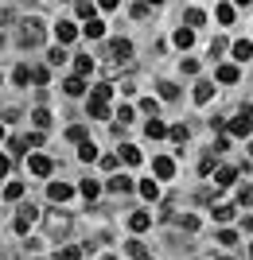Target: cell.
Wrapping results in <instances>:
<instances>
[{
	"mask_svg": "<svg viewBox=\"0 0 253 260\" xmlns=\"http://www.w3.org/2000/svg\"><path fill=\"white\" fill-rule=\"evenodd\" d=\"M109 98L113 86H94V93H90V117L94 120H109Z\"/></svg>",
	"mask_w": 253,
	"mask_h": 260,
	"instance_id": "obj_1",
	"label": "cell"
},
{
	"mask_svg": "<svg viewBox=\"0 0 253 260\" xmlns=\"http://www.w3.org/2000/svg\"><path fill=\"white\" fill-rule=\"evenodd\" d=\"M47 39V27H43V20H23L20 23V47H39Z\"/></svg>",
	"mask_w": 253,
	"mask_h": 260,
	"instance_id": "obj_2",
	"label": "cell"
},
{
	"mask_svg": "<svg viewBox=\"0 0 253 260\" xmlns=\"http://www.w3.org/2000/svg\"><path fill=\"white\" fill-rule=\"evenodd\" d=\"M109 54H113V70H117V66H129L132 43H129V39H113V43H109Z\"/></svg>",
	"mask_w": 253,
	"mask_h": 260,
	"instance_id": "obj_3",
	"label": "cell"
},
{
	"mask_svg": "<svg viewBox=\"0 0 253 260\" xmlns=\"http://www.w3.org/2000/svg\"><path fill=\"white\" fill-rule=\"evenodd\" d=\"M230 132H234V136H249V132H253V109H242V113L230 120Z\"/></svg>",
	"mask_w": 253,
	"mask_h": 260,
	"instance_id": "obj_4",
	"label": "cell"
},
{
	"mask_svg": "<svg viewBox=\"0 0 253 260\" xmlns=\"http://www.w3.org/2000/svg\"><path fill=\"white\" fill-rule=\"evenodd\" d=\"M35 217H39V210H35L32 202H27V206L20 210V217H16V233H27V229L35 225Z\"/></svg>",
	"mask_w": 253,
	"mask_h": 260,
	"instance_id": "obj_5",
	"label": "cell"
},
{
	"mask_svg": "<svg viewBox=\"0 0 253 260\" xmlns=\"http://www.w3.org/2000/svg\"><path fill=\"white\" fill-rule=\"evenodd\" d=\"M27 167H32V175H39V179H47V175L55 171V163L47 159V155H32V159H27Z\"/></svg>",
	"mask_w": 253,
	"mask_h": 260,
	"instance_id": "obj_6",
	"label": "cell"
},
{
	"mask_svg": "<svg viewBox=\"0 0 253 260\" xmlns=\"http://www.w3.org/2000/svg\"><path fill=\"white\" fill-rule=\"evenodd\" d=\"M47 194H51V202H70L74 186H66V183H51V186H47Z\"/></svg>",
	"mask_w": 253,
	"mask_h": 260,
	"instance_id": "obj_7",
	"label": "cell"
},
{
	"mask_svg": "<svg viewBox=\"0 0 253 260\" xmlns=\"http://www.w3.org/2000/svg\"><path fill=\"white\" fill-rule=\"evenodd\" d=\"M152 171H156V179H172V175H176V163L167 159V155H160V159H152Z\"/></svg>",
	"mask_w": 253,
	"mask_h": 260,
	"instance_id": "obj_8",
	"label": "cell"
},
{
	"mask_svg": "<svg viewBox=\"0 0 253 260\" xmlns=\"http://www.w3.org/2000/svg\"><path fill=\"white\" fill-rule=\"evenodd\" d=\"M105 186H109L113 194H129V190H132V179H129V175H113Z\"/></svg>",
	"mask_w": 253,
	"mask_h": 260,
	"instance_id": "obj_9",
	"label": "cell"
},
{
	"mask_svg": "<svg viewBox=\"0 0 253 260\" xmlns=\"http://www.w3.org/2000/svg\"><path fill=\"white\" fill-rule=\"evenodd\" d=\"M144 132H148V140H164V136H167V124H164V120H148V124H144Z\"/></svg>",
	"mask_w": 253,
	"mask_h": 260,
	"instance_id": "obj_10",
	"label": "cell"
},
{
	"mask_svg": "<svg viewBox=\"0 0 253 260\" xmlns=\"http://www.w3.org/2000/svg\"><path fill=\"white\" fill-rule=\"evenodd\" d=\"M230 51H234V58H238V62H245V58H253V43H249V39H238V43H234Z\"/></svg>",
	"mask_w": 253,
	"mask_h": 260,
	"instance_id": "obj_11",
	"label": "cell"
},
{
	"mask_svg": "<svg viewBox=\"0 0 253 260\" xmlns=\"http://www.w3.org/2000/svg\"><path fill=\"white\" fill-rule=\"evenodd\" d=\"M63 89L70 93V98H82V93H86V78H78V74H74V78H66V86H63Z\"/></svg>",
	"mask_w": 253,
	"mask_h": 260,
	"instance_id": "obj_12",
	"label": "cell"
},
{
	"mask_svg": "<svg viewBox=\"0 0 253 260\" xmlns=\"http://www.w3.org/2000/svg\"><path fill=\"white\" fill-rule=\"evenodd\" d=\"M148 225H152V217H148V214H140V210H136V214L129 217V229H132V233H144Z\"/></svg>",
	"mask_w": 253,
	"mask_h": 260,
	"instance_id": "obj_13",
	"label": "cell"
},
{
	"mask_svg": "<svg viewBox=\"0 0 253 260\" xmlns=\"http://www.w3.org/2000/svg\"><path fill=\"white\" fill-rule=\"evenodd\" d=\"M125 249H129V256H132V260H152V252H148V245H140V241H129Z\"/></svg>",
	"mask_w": 253,
	"mask_h": 260,
	"instance_id": "obj_14",
	"label": "cell"
},
{
	"mask_svg": "<svg viewBox=\"0 0 253 260\" xmlns=\"http://www.w3.org/2000/svg\"><path fill=\"white\" fill-rule=\"evenodd\" d=\"M121 159L129 163V167H136V163H140V148H136V144H121Z\"/></svg>",
	"mask_w": 253,
	"mask_h": 260,
	"instance_id": "obj_15",
	"label": "cell"
},
{
	"mask_svg": "<svg viewBox=\"0 0 253 260\" xmlns=\"http://www.w3.org/2000/svg\"><path fill=\"white\" fill-rule=\"evenodd\" d=\"M234 179H238V171H234V167H218V171H214V186H230Z\"/></svg>",
	"mask_w": 253,
	"mask_h": 260,
	"instance_id": "obj_16",
	"label": "cell"
},
{
	"mask_svg": "<svg viewBox=\"0 0 253 260\" xmlns=\"http://www.w3.org/2000/svg\"><path fill=\"white\" fill-rule=\"evenodd\" d=\"M222 82V86H234L238 82V66H218V74H214Z\"/></svg>",
	"mask_w": 253,
	"mask_h": 260,
	"instance_id": "obj_17",
	"label": "cell"
},
{
	"mask_svg": "<svg viewBox=\"0 0 253 260\" xmlns=\"http://www.w3.org/2000/svg\"><path fill=\"white\" fill-rule=\"evenodd\" d=\"M55 31H59V43H70V39H74V35H78V27H74V23H70V20H63V23H59V27H55Z\"/></svg>",
	"mask_w": 253,
	"mask_h": 260,
	"instance_id": "obj_18",
	"label": "cell"
},
{
	"mask_svg": "<svg viewBox=\"0 0 253 260\" xmlns=\"http://www.w3.org/2000/svg\"><path fill=\"white\" fill-rule=\"evenodd\" d=\"M32 120H35V128H39V132H47V128H51V113H47L43 105H39V109L32 113Z\"/></svg>",
	"mask_w": 253,
	"mask_h": 260,
	"instance_id": "obj_19",
	"label": "cell"
},
{
	"mask_svg": "<svg viewBox=\"0 0 253 260\" xmlns=\"http://www.w3.org/2000/svg\"><path fill=\"white\" fill-rule=\"evenodd\" d=\"M78 194L86 198V202H94V198H98V194H101V186H98V183H94V179H86V183L78 186Z\"/></svg>",
	"mask_w": 253,
	"mask_h": 260,
	"instance_id": "obj_20",
	"label": "cell"
},
{
	"mask_svg": "<svg viewBox=\"0 0 253 260\" xmlns=\"http://www.w3.org/2000/svg\"><path fill=\"white\" fill-rule=\"evenodd\" d=\"M191 43H195V31H191V27H179V31H176V47H179V51H187Z\"/></svg>",
	"mask_w": 253,
	"mask_h": 260,
	"instance_id": "obj_21",
	"label": "cell"
},
{
	"mask_svg": "<svg viewBox=\"0 0 253 260\" xmlns=\"http://www.w3.org/2000/svg\"><path fill=\"white\" fill-rule=\"evenodd\" d=\"M210 98H214V86H210V82H199V86H195V101H199V105H207Z\"/></svg>",
	"mask_w": 253,
	"mask_h": 260,
	"instance_id": "obj_22",
	"label": "cell"
},
{
	"mask_svg": "<svg viewBox=\"0 0 253 260\" xmlns=\"http://www.w3.org/2000/svg\"><path fill=\"white\" fill-rule=\"evenodd\" d=\"M78 159H82V163H94V159H98V148H94L90 140H82V148H78Z\"/></svg>",
	"mask_w": 253,
	"mask_h": 260,
	"instance_id": "obj_23",
	"label": "cell"
},
{
	"mask_svg": "<svg viewBox=\"0 0 253 260\" xmlns=\"http://www.w3.org/2000/svg\"><path fill=\"white\" fill-rule=\"evenodd\" d=\"M86 35H90V39H101V35H105V23L90 16V20H86Z\"/></svg>",
	"mask_w": 253,
	"mask_h": 260,
	"instance_id": "obj_24",
	"label": "cell"
},
{
	"mask_svg": "<svg viewBox=\"0 0 253 260\" xmlns=\"http://www.w3.org/2000/svg\"><path fill=\"white\" fill-rule=\"evenodd\" d=\"M74 74H78V78L94 74V58H74Z\"/></svg>",
	"mask_w": 253,
	"mask_h": 260,
	"instance_id": "obj_25",
	"label": "cell"
},
{
	"mask_svg": "<svg viewBox=\"0 0 253 260\" xmlns=\"http://www.w3.org/2000/svg\"><path fill=\"white\" fill-rule=\"evenodd\" d=\"M167 136H172L176 144H187V136H191V132H187V124H176V128H167Z\"/></svg>",
	"mask_w": 253,
	"mask_h": 260,
	"instance_id": "obj_26",
	"label": "cell"
},
{
	"mask_svg": "<svg viewBox=\"0 0 253 260\" xmlns=\"http://www.w3.org/2000/svg\"><path fill=\"white\" fill-rule=\"evenodd\" d=\"M156 89H160V98H164V101H176V98H179V89L172 86V82H160Z\"/></svg>",
	"mask_w": 253,
	"mask_h": 260,
	"instance_id": "obj_27",
	"label": "cell"
},
{
	"mask_svg": "<svg viewBox=\"0 0 253 260\" xmlns=\"http://www.w3.org/2000/svg\"><path fill=\"white\" fill-rule=\"evenodd\" d=\"M203 23H207V16H203L199 8H191L187 12V27H203Z\"/></svg>",
	"mask_w": 253,
	"mask_h": 260,
	"instance_id": "obj_28",
	"label": "cell"
},
{
	"mask_svg": "<svg viewBox=\"0 0 253 260\" xmlns=\"http://www.w3.org/2000/svg\"><path fill=\"white\" fill-rule=\"evenodd\" d=\"M4 198H12V202L23 198V183H8V186H4Z\"/></svg>",
	"mask_w": 253,
	"mask_h": 260,
	"instance_id": "obj_29",
	"label": "cell"
},
{
	"mask_svg": "<svg viewBox=\"0 0 253 260\" xmlns=\"http://www.w3.org/2000/svg\"><path fill=\"white\" fill-rule=\"evenodd\" d=\"M230 217H234V206H226V202L214 206V221H230Z\"/></svg>",
	"mask_w": 253,
	"mask_h": 260,
	"instance_id": "obj_30",
	"label": "cell"
},
{
	"mask_svg": "<svg viewBox=\"0 0 253 260\" xmlns=\"http://www.w3.org/2000/svg\"><path fill=\"white\" fill-rule=\"evenodd\" d=\"M16 86H27V82H32V70H27V66H16Z\"/></svg>",
	"mask_w": 253,
	"mask_h": 260,
	"instance_id": "obj_31",
	"label": "cell"
},
{
	"mask_svg": "<svg viewBox=\"0 0 253 260\" xmlns=\"http://www.w3.org/2000/svg\"><path fill=\"white\" fill-rule=\"evenodd\" d=\"M140 194L156 202V198H160V186H156V183H140Z\"/></svg>",
	"mask_w": 253,
	"mask_h": 260,
	"instance_id": "obj_32",
	"label": "cell"
},
{
	"mask_svg": "<svg viewBox=\"0 0 253 260\" xmlns=\"http://www.w3.org/2000/svg\"><path fill=\"white\" fill-rule=\"evenodd\" d=\"M47 62H51V66H59V62H66V51H63V47H55V51L47 54Z\"/></svg>",
	"mask_w": 253,
	"mask_h": 260,
	"instance_id": "obj_33",
	"label": "cell"
},
{
	"mask_svg": "<svg viewBox=\"0 0 253 260\" xmlns=\"http://www.w3.org/2000/svg\"><path fill=\"white\" fill-rule=\"evenodd\" d=\"M238 202H242V206H253V186H242V190H238Z\"/></svg>",
	"mask_w": 253,
	"mask_h": 260,
	"instance_id": "obj_34",
	"label": "cell"
},
{
	"mask_svg": "<svg viewBox=\"0 0 253 260\" xmlns=\"http://www.w3.org/2000/svg\"><path fill=\"white\" fill-rule=\"evenodd\" d=\"M218 20L222 23H234V8H230V4H218Z\"/></svg>",
	"mask_w": 253,
	"mask_h": 260,
	"instance_id": "obj_35",
	"label": "cell"
},
{
	"mask_svg": "<svg viewBox=\"0 0 253 260\" xmlns=\"http://www.w3.org/2000/svg\"><path fill=\"white\" fill-rule=\"evenodd\" d=\"M78 16H82V20H90V16H94V4H90V0H78Z\"/></svg>",
	"mask_w": 253,
	"mask_h": 260,
	"instance_id": "obj_36",
	"label": "cell"
},
{
	"mask_svg": "<svg viewBox=\"0 0 253 260\" xmlns=\"http://www.w3.org/2000/svg\"><path fill=\"white\" fill-rule=\"evenodd\" d=\"M148 16V0H140V4H132V20H144Z\"/></svg>",
	"mask_w": 253,
	"mask_h": 260,
	"instance_id": "obj_37",
	"label": "cell"
},
{
	"mask_svg": "<svg viewBox=\"0 0 253 260\" xmlns=\"http://www.w3.org/2000/svg\"><path fill=\"white\" fill-rule=\"evenodd\" d=\"M43 144V132H32V136H23V148H39Z\"/></svg>",
	"mask_w": 253,
	"mask_h": 260,
	"instance_id": "obj_38",
	"label": "cell"
},
{
	"mask_svg": "<svg viewBox=\"0 0 253 260\" xmlns=\"http://www.w3.org/2000/svg\"><path fill=\"white\" fill-rule=\"evenodd\" d=\"M66 136H70V140H74V144H82V140H86V128H82V124H74V128L66 132Z\"/></svg>",
	"mask_w": 253,
	"mask_h": 260,
	"instance_id": "obj_39",
	"label": "cell"
},
{
	"mask_svg": "<svg viewBox=\"0 0 253 260\" xmlns=\"http://www.w3.org/2000/svg\"><path fill=\"white\" fill-rule=\"evenodd\" d=\"M234 241H238V233H234V229H222V233H218V245H234Z\"/></svg>",
	"mask_w": 253,
	"mask_h": 260,
	"instance_id": "obj_40",
	"label": "cell"
},
{
	"mask_svg": "<svg viewBox=\"0 0 253 260\" xmlns=\"http://www.w3.org/2000/svg\"><path fill=\"white\" fill-rule=\"evenodd\" d=\"M78 256H82V249H74V245H70V249H63V252H59V260H78Z\"/></svg>",
	"mask_w": 253,
	"mask_h": 260,
	"instance_id": "obj_41",
	"label": "cell"
},
{
	"mask_svg": "<svg viewBox=\"0 0 253 260\" xmlns=\"http://www.w3.org/2000/svg\"><path fill=\"white\" fill-rule=\"evenodd\" d=\"M140 109L148 113V117H156V109H160V105H156V98H148V101H140Z\"/></svg>",
	"mask_w": 253,
	"mask_h": 260,
	"instance_id": "obj_42",
	"label": "cell"
},
{
	"mask_svg": "<svg viewBox=\"0 0 253 260\" xmlns=\"http://www.w3.org/2000/svg\"><path fill=\"white\" fill-rule=\"evenodd\" d=\"M117 120H121V124H129V120H132V109L121 105V109H117Z\"/></svg>",
	"mask_w": 253,
	"mask_h": 260,
	"instance_id": "obj_43",
	"label": "cell"
},
{
	"mask_svg": "<svg viewBox=\"0 0 253 260\" xmlns=\"http://www.w3.org/2000/svg\"><path fill=\"white\" fill-rule=\"evenodd\" d=\"M226 51V39H214V43H210V58H214V54H222Z\"/></svg>",
	"mask_w": 253,
	"mask_h": 260,
	"instance_id": "obj_44",
	"label": "cell"
},
{
	"mask_svg": "<svg viewBox=\"0 0 253 260\" xmlns=\"http://www.w3.org/2000/svg\"><path fill=\"white\" fill-rule=\"evenodd\" d=\"M66 225H70V221H66V217H51V229H55V233H63Z\"/></svg>",
	"mask_w": 253,
	"mask_h": 260,
	"instance_id": "obj_45",
	"label": "cell"
},
{
	"mask_svg": "<svg viewBox=\"0 0 253 260\" xmlns=\"http://www.w3.org/2000/svg\"><path fill=\"white\" fill-rule=\"evenodd\" d=\"M8 167H12V159H8V155H0V179L8 175Z\"/></svg>",
	"mask_w": 253,
	"mask_h": 260,
	"instance_id": "obj_46",
	"label": "cell"
},
{
	"mask_svg": "<svg viewBox=\"0 0 253 260\" xmlns=\"http://www.w3.org/2000/svg\"><path fill=\"white\" fill-rule=\"evenodd\" d=\"M98 4H101L105 12H109V8H117V0H98Z\"/></svg>",
	"mask_w": 253,
	"mask_h": 260,
	"instance_id": "obj_47",
	"label": "cell"
},
{
	"mask_svg": "<svg viewBox=\"0 0 253 260\" xmlns=\"http://www.w3.org/2000/svg\"><path fill=\"white\" fill-rule=\"evenodd\" d=\"M148 4H164V0H148Z\"/></svg>",
	"mask_w": 253,
	"mask_h": 260,
	"instance_id": "obj_48",
	"label": "cell"
},
{
	"mask_svg": "<svg viewBox=\"0 0 253 260\" xmlns=\"http://www.w3.org/2000/svg\"><path fill=\"white\" fill-rule=\"evenodd\" d=\"M101 260H117V256H101Z\"/></svg>",
	"mask_w": 253,
	"mask_h": 260,
	"instance_id": "obj_49",
	"label": "cell"
},
{
	"mask_svg": "<svg viewBox=\"0 0 253 260\" xmlns=\"http://www.w3.org/2000/svg\"><path fill=\"white\" fill-rule=\"evenodd\" d=\"M238 4H249V0H238Z\"/></svg>",
	"mask_w": 253,
	"mask_h": 260,
	"instance_id": "obj_50",
	"label": "cell"
},
{
	"mask_svg": "<svg viewBox=\"0 0 253 260\" xmlns=\"http://www.w3.org/2000/svg\"><path fill=\"white\" fill-rule=\"evenodd\" d=\"M0 140H4V128H0Z\"/></svg>",
	"mask_w": 253,
	"mask_h": 260,
	"instance_id": "obj_51",
	"label": "cell"
},
{
	"mask_svg": "<svg viewBox=\"0 0 253 260\" xmlns=\"http://www.w3.org/2000/svg\"><path fill=\"white\" fill-rule=\"evenodd\" d=\"M218 260H230V256H218Z\"/></svg>",
	"mask_w": 253,
	"mask_h": 260,
	"instance_id": "obj_52",
	"label": "cell"
},
{
	"mask_svg": "<svg viewBox=\"0 0 253 260\" xmlns=\"http://www.w3.org/2000/svg\"><path fill=\"white\" fill-rule=\"evenodd\" d=\"M249 152H253V144H249Z\"/></svg>",
	"mask_w": 253,
	"mask_h": 260,
	"instance_id": "obj_53",
	"label": "cell"
},
{
	"mask_svg": "<svg viewBox=\"0 0 253 260\" xmlns=\"http://www.w3.org/2000/svg\"><path fill=\"white\" fill-rule=\"evenodd\" d=\"M249 252H253V245H249Z\"/></svg>",
	"mask_w": 253,
	"mask_h": 260,
	"instance_id": "obj_54",
	"label": "cell"
},
{
	"mask_svg": "<svg viewBox=\"0 0 253 260\" xmlns=\"http://www.w3.org/2000/svg\"><path fill=\"white\" fill-rule=\"evenodd\" d=\"M0 82H4V78H0Z\"/></svg>",
	"mask_w": 253,
	"mask_h": 260,
	"instance_id": "obj_55",
	"label": "cell"
}]
</instances>
